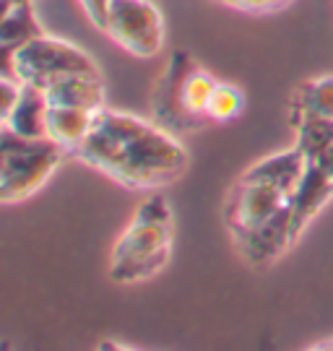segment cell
Segmentation results:
<instances>
[{
  "label": "cell",
  "instance_id": "obj_1",
  "mask_svg": "<svg viewBox=\"0 0 333 351\" xmlns=\"http://www.w3.org/2000/svg\"><path fill=\"white\" fill-rule=\"evenodd\" d=\"M130 190L170 185L187 169V151L172 130L120 110H99L84 143L71 154Z\"/></svg>",
  "mask_w": 333,
  "mask_h": 351
},
{
  "label": "cell",
  "instance_id": "obj_2",
  "mask_svg": "<svg viewBox=\"0 0 333 351\" xmlns=\"http://www.w3.org/2000/svg\"><path fill=\"white\" fill-rule=\"evenodd\" d=\"M216 86V78L196 63L185 50H174L167 71L161 73L154 88L151 112L161 128L174 136L196 133L209 125V99Z\"/></svg>",
  "mask_w": 333,
  "mask_h": 351
},
{
  "label": "cell",
  "instance_id": "obj_3",
  "mask_svg": "<svg viewBox=\"0 0 333 351\" xmlns=\"http://www.w3.org/2000/svg\"><path fill=\"white\" fill-rule=\"evenodd\" d=\"M0 201L21 203L32 198L58 172L68 151L49 138H24L3 128L0 133Z\"/></svg>",
  "mask_w": 333,
  "mask_h": 351
},
{
  "label": "cell",
  "instance_id": "obj_4",
  "mask_svg": "<svg viewBox=\"0 0 333 351\" xmlns=\"http://www.w3.org/2000/svg\"><path fill=\"white\" fill-rule=\"evenodd\" d=\"M5 71L16 75L21 84H32L37 88H49L73 75H102L99 65L87 50L49 34H42L11 52Z\"/></svg>",
  "mask_w": 333,
  "mask_h": 351
},
{
  "label": "cell",
  "instance_id": "obj_5",
  "mask_svg": "<svg viewBox=\"0 0 333 351\" xmlns=\"http://www.w3.org/2000/svg\"><path fill=\"white\" fill-rule=\"evenodd\" d=\"M172 224H151L133 219L112 250L110 278L117 284H138L159 274L170 261Z\"/></svg>",
  "mask_w": 333,
  "mask_h": 351
},
{
  "label": "cell",
  "instance_id": "obj_6",
  "mask_svg": "<svg viewBox=\"0 0 333 351\" xmlns=\"http://www.w3.org/2000/svg\"><path fill=\"white\" fill-rule=\"evenodd\" d=\"M107 34L133 58H157L164 50V16L151 0H112Z\"/></svg>",
  "mask_w": 333,
  "mask_h": 351
},
{
  "label": "cell",
  "instance_id": "obj_7",
  "mask_svg": "<svg viewBox=\"0 0 333 351\" xmlns=\"http://www.w3.org/2000/svg\"><path fill=\"white\" fill-rule=\"evenodd\" d=\"M286 203H289V195L282 188L237 177V182L227 195V206H224L227 229L235 239L245 237L253 229L273 219L276 213L284 211Z\"/></svg>",
  "mask_w": 333,
  "mask_h": 351
},
{
  "label": "cell",
  "instance_id": "obj_8",
  "mask_svg": "<svg viewBox=\"0 0 333 351\" xmlns=\"http://www.w3.org/2000/svg\"><path fill=\"white\" fill-rule=\"evenodd\" d=\"M333 198V180L321 164L310 162L299 185L289 195V237L292 245L302 237L308 224L323 211V206Z\"/></svg>",
  "mask_w": 333,
  "mask_h": 351
},
{
  "label": "cell",
  "instance_id": "obj_9",
  "mask_svg": "<svg viewBox=\"0 0 333 351\" xmlns=\"http://www.w3.org/2000/svg\"><path fill=\"white\" fill-rule=\"evenodd\" d=\"M235 242L250 263L266 265L271 263V261H276L279 255H284L292 247V237H289V208L276 213L266 224H260L258 229H253L250 234L235 239Z\"/></svg>",
  "mask_w": 333,
  "mask_h": 351
},
{
  "label": "cell",
  "instance_id": "obj_10",
  "mask_svg": "<svg viewBox=\"0 0 333 351\" xmlns=\"http://www.w3.org/2000/svg\"><path fill=\"white\" fill-rule=\"evenodd\" d=\"M308 156L297 149H286L279 151L273 156H266L255 162L253 167H247L242 172V180H255V182H268V185H276L282 188L286 195H292V190L299 185V180L308 169Z\"/></svg>",
  "mask_w": 333,
  "mask_h": 351
},
{
  "label": "cell",
  "instance_id": "obj_11",
  "mask_svg": "<svg viewBox=\"0 0 333 351\" xmlns=\"http://www.w3.org/2000/svg\"><path fill=\"white\" fill-rule=\"evenodd\" d=\"M42 34L45 29L34 16L32 0H0V47L5 55Z\"/></svg>",
  "mask_w": 333,
  "mask_h": 351
},
{
  "label": "cell",
  "instance_id": "obj_12",
  "mask_svg": "<svg viewBox=\"0 0 333 351\" xmlns=\"http://www.w3.org/2000/svg\"><path fill=\"white\" fill-rule=\"evenodd\" d=\"M49 104H60V107H81L89 112L104 110L107 101V88L102 75H73L58 81L55 86L45 88Z\"/></svg>",
  "mask_w": 333,
  "mask_h": 351
},
{
  "label": "cell",
  "instance_id": "obj_13",
  "mask_svg": "<svg viewBox=\"0 0 333 351\" xmlns=\"http://www.w3.org/2000/svg\"><path fill=\"white\" fill-rule=\"evenodd\" d=\"M47 112L49 101L45 88L24 84L21 99L11 112V117L3 120V128H8V130L24 136V138H47Z\"/></svg>",
  "mask_w": 333,
  "mask_h": 351
},
{
  "label": "cell",
  "instance_id": "obj_14",
  "mask_svg": "<svg viewBox=\"0 0 333 351\" xmlns=\"http://www.w3.org/2000/svg\"><path fill=\"white\" fill-rule=\"evenodd\" d=\"M97 112H89L81 107H60V104H49L47 112V138L55 141L58 146L73 154L84 138L89 136V130L94 125Z\"/></svg>",
  "mask_w": 333,
  "mask_h": 351
},
{
  "label": "cell",
  "instance_id": "obj_15",
  "mask_svg": "<svg viewBox=\"0 0 333 351\" xmlns=\"http://www.w3.org/2000/svg\"><path fill=\"white\" fill-rule=\"evenodd\" d=\"M292 128L297 133V149L308 156V162H323L333 154V120L318 114L292 117Z\"/></svg>",
  "mask_w": 333,
  "mask_h": 351
},
{
  "label": "cell",
  "instance_id": "obj_16",
  "mask_svg": "<svg viewBox=\"0 0 333 351\" xmlns=\"http://www.w3.org/2000/svg\"><path fill=\"white\" fill-rule=\"evenodd\" d=\"M302 114H318L333 120V75L310 78L295 88L289 117H302Z\"/></svg>",
  "mask_w": 333,
  "mask_h": 351
},
{
  "label": "cell",
  "instance_id": "obj_17",
  "mask_svg": "<svg viewBox=\"0 0 333 351\" xmlns=\"http://www.w3.org/2000/svg\"><path fill=\"white\" fill-rule=\"evenodd\" d=\"M245 110V94L235 84H222L216 81L214 94L209 99V120L211 123H229L237 120Z\"/></svg>",
  "mask_w": 333,
  "mask_h": 351
},
{
  "label": "cell",
  "instance_id": "obj_18",
  "mask_svg": "<svg viewBox=\"0 0 333 351\" xmlns=\"http://www.w3.org/2000/svg\"><path fill=\"white\" fill-rule=\"evenodd\" d=\"M21 88H24V84L16 75L8 73V71L3 73V78H0V91H3V97H0V117L3 120H8L11 112L16 110V104L21 99Z\"/></svg>",
  "mask_w": 333,
  "mask_h": 351
},
{
  "label": "cell",
  "instance_id": "obj_19",
  "mask_svg": "<svg viewBox=\"0 0 333 351\" xmlns=\"http://www.w3.org/2000/svg\"><path fill=\"white\" fill-rule=\"evenodd\" d=\"M133 219H138V221H151V224H172V211H170V206H167V201L161 195H154V198H148L146 203L138 206Z\"/></svg>",
  "mask_w": 333,
  "mask_h": 351
},
{
  "label": "cell",
  "instance_id": "obj_20",
  "mask_svg": "<svg viewBox=\"0 0 333 351\" xmlns=\"http://www.w3.org/2000/svg\"><path fill=\"white\" fill-rule=\"evenodd\" d=\"M219 5H227V8H235V11H247V13H268V11H279L289 5L292 0H214Z\"/></svg>",
  "mask_w": 333,
  "mask_h": 351
},
{
  "label": "cell",
  "instance_id": "obj_21",
  "mask_svg": "<svg viewBox=\"0 0 333 351\" xmlns=\"http://www.w3.org/2000/svg\"><path fill=\"white\" fill-rule=\"evenodd\" d=\"M84 13L89 16V21L97 26L99 32H107V21H110V8L112 0H78Z\"/></svg>",
  "mask_w": 333,
  "mask_h": 351
}]
</instances>
